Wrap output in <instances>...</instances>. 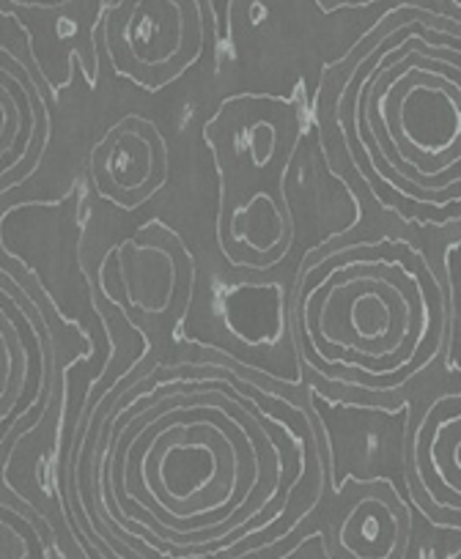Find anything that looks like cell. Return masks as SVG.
Listing matches in <instances>:
<instances>
[{"label": "cell", "mask_w": 461, "mask_h": 559, "mask_svg": "<svg viewBox=\"0 0 461 559\" xmlns=\"http://www.w3.org/2000/svg\"><path fill=\"white\" fill-rule=\"evenodd\" d=\"M28 123L17 94L7 83H0V165L12 157L14 146L23 140V129Z\"/></svg>", "instance_id": "7"}, {"label": "cell", "mask_w": 461, "mask_h": 559, "mask_svg": "<svg viewBox=\"0 0 461 559\" xmlns=\"http://www.w3.org/2000/svg\"><path fill=\"white\" fill-rule=\"evenodd\" d=\"M96 179L116 192H141L154 179L159 168L157 146L143 129L130 127L116 129L96 152Z\"/></svg>", "instance_id": "4"}, {"label": "cell", "mask_w": 461, "mask_h": 559, "mask_svg": "<svg viewBox=\"0 0 461 559\" xmlns=\"http://www.w3.org/2000/svg\"><path fill=\"white\" fill-rule=\"evenodd\" d=\"M310 335L327 359L401 362L417 335V305L379 266H352L314 294L308 305Z\"/></svg>", "instance_id": "1"}, {"label": "cell", "mask_w": 461, "mask_h": 559, "mask_svg": "<svg viewBox=\"0 0 461 559\" xmlns=\"http://www.w3.org/2000/svg\"><path fill=\"white\" fill-rule=\"evenodd\" d=\"M121 283L127 299L143 313H159L174 292V261L157 247H121Z\"/></svg>", "instance_id": "6"}, {"label": "cell", "mask_w": 461, "mask_h": 559, "mask_svg": "<svg viewBox=\"0 0 461 559\" xmlns=\"http://www.w3.org/2000/svg\"><path fill=\"white\" fill-rule=\"evenodd\" d=\"M36 554V537L14 515L0 513V559H34Z\"/></svg>", "instance_id": "8"}, {"label": "cell", "mask_w": 461, "mask_h": 559, "mask_svg": "<svg viewBox=\"0 0 461 559\" xmlns=\"http://www.w3.org/2000/svg\"><path fill=\"white\" fill-rule=\"evenodd\" d=\"M374 121L406 165L421 174H439L459 159L461 99L459 85L410 69L374 99Z\"/></svg>", "instance_id": "2"}, {"label": "cell", "mask_w": 461, "mask_h": 559, "mask_svg": "<svg viewBox=\"0 0 461 559\" xmlns=\"http://www.w3.org/2000/svg\"><path fill=\"white\" fill-rule=\"evenodd\" d=\"M439 414H432L417 437L415 469L434 502L453 504L459 508V444H461V414L459 397L442 401L437 406Z\"/></svg>", "instance_id": "3"}, {"label": "cell", "mask_w": 461, "mask_h": 559, "mask_svg": "<svg viewBox=\"0 0 461 559\" xmlns=\"http://www.w3.org/2000/svg\"><path fill=\"white\" fill-rule=\"evenodd\" d=\"M9 379H12V359H9V352H7V337H3V332H0V401H3V395H7Z\"/></svg>", "instance_id": "9"}, {"label": "cell", "mask_w": 461, "mask_h": 559, "mask_svg": "<svg viewBox=\"0 0 461 559\" xmlns=\"http://www.w3.org/2000/svg\"><path fill=\"white\" fill-rule=\"evenodd\" d=\"M401 540V519L385 499L366 497L338 526V546L355 559H390Z\"/></svg>", "instance_id": "5"}]
</instances>
